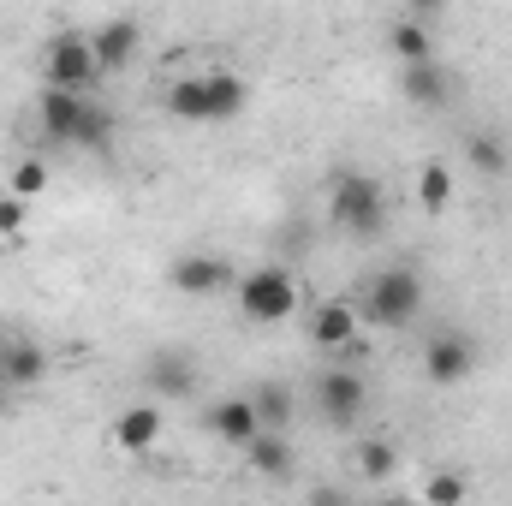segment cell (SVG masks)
<instances>
[{
  "label": "cell",
  "mask_w": 512,
  "mask_h": 506,
  "mask_svg": "<svg viewBox=\"0 0 512 506\" xmlns=\"http://www.w3.org/2000/svg\"><path fill=\"white\" fill-rule=\"evenodd\" d=\"M465 155H471V167H477L483 179H507V173H512V149L495 137V131H471Z\"/></svg>",
  "instance_id": "d6986e66"
},
{
  "label": "cell",
  "mask_w": 512,
  "mask_h": 506,
  "mask_svg": "<svg viewBox=\"0 0 512 506\" xmlns=\"http://www.w3.org/2000/svg\"><path fill=\"white\" fill-rule=\"evenodd\" d=\"M42 84H54V90H96L102 84V66H96V48H90V36H54L48 42V54H42Z\"/></svg>",
  "instance_id": "5b68a950"
},
{
  "label": "cell",
  "mask_w": 512,
  "mask_h": 506,
  "mask_svg": "<svg viewBox=\"0 0 512 506\" xmlns=\"http://www.w3.org/2000/svg\"><path fill=\"white\" fill-rule=\"evenodd\" d=\"M6 405H12V381L0 376V417H6Z\"/></svg>",
  "instance_id": "4316f807"
},
{
  "label": "cell",
  "mask_w": 512,
  "mask_h": 506,
  "mask_svg": "<svg viewBox=\"0 0 512 506\" xmlns=\"http://www.w3.org/2000/svg\"><path fill=\"white\" fill-rule=\"evenodd\" d=\"M143 381H149V393H161V399H191V393H197V370H191L185 352H155L149 370H143Z\"/></svg>",
  "instance_id": "9a60e30c"
},
{
  "label": "cell",
  "mask_w": 512,
  "mask_h": 506,
  "mask_svg": "<svg viewBox=\"0 0 512 506\" xmlns=\"http://www.w3.org/2000/svg\"><path fill=\"white\" fill-rule=\"evenodd\" d=\"M90 96L84 90H54V84H42V102H36V120H42V131L54 137V143H78V131H84V120H90Z\"/></svg>",
  "instance_id": "30bf717a"
},
{
  "label": "cell",
  "mask_w": 512,
  "mask_h": 506,
  "mask_svg": "<svg viewBox=\"0 0 512 506\" xmlns=\"http://www.w3.org/2000/svg\"><path fill=\"white\" fill-rule=\"evenodd\" d=\"M256 417L268 423V429H286L292 423V411H298V393L286 387V381H256Z\"/></svg>",
  "instance_id": "ffe728a7"
},
{
  "label": "cell",
  "mask_w": 512,
  "mask_h": 506,
  "mask_svg": "<svg viewBox=\"0 0 512 506\" xmlns=\"http://www.w3.org/2000/svg\"><path fill=\"white\" fill-rule=\"evenodd\" d=\"M477 370V346L465 340V334H435L429 346H423V376L435 381V387H459V381Z\"/></svg>",
  "instance_id": "8fae6325"
},
{
  "label": "cell",
  "mask_w": 512,
  "mask_h": 506,
  "mask_svg": "<svg viewBox=\"0 0 512 506\" xmlns=\"http://www.w3.org/2000/svg\"><path fill=\"white\" fill-rule=\"evenodd\" d=\"M417 209L423 215H447L453 209V173H447V161H423L417 167Z\"/></svg>",
  "instance_id": "ac0fdd59"
},
{
  "label": "cell",
  "mask_w": 512,
  "mask_h": 506,
  "mask_svg": "<svg viewBox=\"0 0 512 506\" xmlns=\"http://www.w3.org/2000/svg\"><path fill=\"white\" fill-rule=\"evenodd\" d=\"M352 459H358V477H370V483H382V477L399 471V447L393 441H358Z\"/></svg>",
  "instance_id": "7402d4cb"
},
{
  "label": "cell",
  "mask_w": 512,
  "mask_h": 506,
  "mask_svg": "<svg viewBox=\"0 0 512 506\" xmlns=\"http://www.w3.org/2000/svg\"><path fill=\"white\" fill-rule=\"evenodd\" d=\"M0 376L12 381V387H36V381L48 376V352H42L36 340H6V352H0Z\"/></svg>",
  "instance_id": "e0dca14e"
},
{
  "label": "cell",
  "mask_w": 512,
  "mask_h": 506,
  "mask_svg": "<svg viewBox=\"0 0 512 506\" xmlns=\"http://www.w3.org/2000/svg\"><path fill=\"white\" fill-rule=\"evenodd\" d=\"M161 435H167V411L155 405V399H143V405H126L120 417H114V447L126 453V459H143V453H155L161 447Z\"/></svg>",
  "instance_id": "ba28073f"
},
{
  "label": "cell",
  "mask_w": 512,
  "mask_h": 506,
  "mask_svg": "<svg viewBox=\"0 0 512 506\" xmlns=\"http://www.w3.org/2000/svg\"><path fill=\"white\" fill-rule=\"evenodd\" d=\"M328 221L340 227V233H352V239H376L387 227V191L376 173H364V167H352V173H340L334 179V191H328Z\"/></svg>",
  "instance_id": "7a4b0ae2"
},
{
  "label": "cell",
  "mask_w": 512,
  "mask_h": 506,
  "mask_svg": "<svg viewBox=\"0 0 512 506\" xmlns=\"http://www.w3.org/2000/svg\"><path fill=\"white\" fill-rule=\"evenodd\" d=\"M358 316H364L370 328H411V322L423 316V274H417L411 262L382 268V274L364 286V304H358Z\"/></svg>",
  "instance_id": "3957f363"
},
{
  "label": "cell",
  "mask_w": 512,
  "mask_h": 506,
  "mask_svg": "<svg viewBox=\"0 0 512 506\" xmlns=\"http://www.w3.org/2000/svg\"><path fill=\"white\" fill-rule=\"evenodd\" d=\"M239 274H233V262L215 251H185L167 262V286L173 292H185V298H215V292H227Z\"/></svg>",
  "instance_id": "52a82bcc"
},
{
  "label": "cell",
  "mask_w": 512,
  "mask_h": 506,
  "mask_svg": "<svg viewBox=\"0 0 512 506\" xmlns=\"http://www.w3.org/2000/svg\"><path fill=\"white\" fill-rule=\"evenodd\" d=\"M387 54H393L399 66H411V60H435V42H429V30H423L417 18H405V24L387 30Z\"/></svg>",
  "instance_id": "44dd1931"
},
{
  "label": "cell",
  "mask_w": 512,
  "mask_h": 506,
  "mask_svg": "<svg viewBox=\"0 0 512 506\" xmlns=\"http://www.w3.org/2000/svg\"><path fill=\"white\" fill-rule=\"evenodd\" d=\"M24 227H30V197L0 191V239H24Z\"/></svg>",
  "instance_id": "cb8c5ba5"
},
{
  "label": "cell",
  "mask_w": 512,
  "mask_h": 506,
  "mask_svg": "<svg viewBox=\"0 0 512 506\" xmlns=\"http://www.w3.org/2000/svg\"><path fill=\"white\" fill-rule=\"evenodd\" d=\"M423 501H465V477H453V471H435V477L423 483Z\"/></svg>",
  "instance_id": "d4e9b609"
},
{
  "label": "cell",
  "mask_w": 512,
  "mask_h": 506,
  "mask_svg": "<svg viewBox=\"0 0 512 506\" xmlns=\"http://www.w3.org/2000/svg\"><path fill=\"white\" fill-rule=\"evenodd\" d=\"M48 179H54L48 161H42V155H24V161H12V173H6V191H18V197L36 203V197L48 191Z\"/></svg>",
  "instance_id": "603a6c76"
},
{
  "label": "cell",
  "mask_w": 512,
  "mask_h": 506,
  "mask_svg": "<svg viewBox=\"0 0 512 506\" xmlns=\"http://www.w3.org/2000/svg\"><path fill=\"white\" fill-rule=\"evenodd\" d=\"M0 352H6V334H0Z\"/></svg>",
  "instance_id": "83f0119b"
},
{
  "label": "cell",
  "mask_w": 512,
  "mask_h": 506,
  "mask_svg": "<svg viewBox=\"0 0 512 506\" xmlns=\"http://www.w3.org/2000/svg\"><path fill=\"white\" fill-rule=\"evenodd\" d=\"M137 42H143V30H137V18H108V24H96V36H90V48H96V66H102V78H114V72H126L131 60H137Z\"/></svg>",
  "instance_id": "4fadbf2b"
},
{
  "label": "cell",
  "mask_w": 512,
  "mask_h": 506,
  "mask_svg": "<svg viewBox=\"0 0 512 506\" xmlns=\"http://www.w3.org/2000/svg\"><path fill=\"white\" fill-rule=\"evenodd\" d=\"M233 286H239V310H245V322L274 328V322H286V316L298 310V280H292L286 268H274V262L245 268Z\"/></svg>",
  "instance_id": "277c9868"
},
{
  "label": "cell",
  "mask_w": 512,
  "mask_h": 506,
  "mask_svg": "<svg viewBox=\"0 0 512 506\" xmlns=\"http://www.w3.org/2000/svg\"><path fill=\"white\" fill-rule=\"evenodd\" d=\"M399 96H405L411 108H447L453 72L435 66V60H411V66H399Z\"/></svg>",
  "instance_id": "5bb4252c"
},
{
  "label": "cell",
  "mask_w": 512,
  "mask_h": 506,
  "mask_svg": "<svg viewBox=\"0 0 512 506\" xmlns=\"http://www.w3.org/2000/svg\"><path fill=\"white\" fill-rule=\"evenodd\" d=\"M203 429H209L215 441H227V447H245L256 429H262L256 399H251V393H227V399H215V405L203 411Z\"/></svg>",
  "instance_id": "7c38bea8"
},
{
  "label": "cell",
  "mask_w": 512,
  "mask_h": 506,
  "mask_svg": "<svg viewBox=\"0 0 512 506\" xmlns=\"http://www.w3.org/2000/svg\"><path fill=\"white\" fill-rule=\"evenodd\" d=\"M358 328H364V316H358L352 298H322V304L310 310V340H316V352H352V346H358Z\"/></svg>",
  "instance_id": "9c48e42d"
},
{
  "label": "cell",
  "mask_w": 512,
  "mask_h": 506,
  "mask_svg": "<svg viewBox=\"0 0 512 506\" xmlns=\"http://www.w3.org/2000/svg\"><path fill=\"white\" fill-rule=\"evenodd\" d=\"M447 6H453V0H411V12H417V18H429V12H447Z\"/></svg>",
  "instance_id": "484cf974"
},
{
  "label": "cell",
  "mask_w": 512,
  "mask_h": 506,
  "mask_svg": "<svg viewBox=\"0 0 512 506\" xmlns=\"http://www.w3.org/2000/svg\"><path fill=\"white\" fill-rule=\"evenodd\" d=\"M239 453L251 459L262 477H286V471H292V441H286V429H268V423H262Z\"/></svg>",
  "instance_id": "2e32d148"
},
{
  "label": "cell",
  "mask_w": 512,
  "mask_h": 506,
  "mask_svg": "<svg viewBox=\"0 0 512 506\" xmlns=\"http://www.w3.org/2000/svg\"><path fill=\"white\" fill-rule=\"evenodd\" d=\"M364 405H370V387H364L358 370L334 364V370H322V376H316V411H322V423H328V429H352V423L364 417Z\"/></svg>",
  "instance_id": "8992f818"
},
{
  "label": "cell",
  "mask_w": 512,
  "mask_h": 506,
  "mask_svg": "<svg viewBox=\"0 0 512 506\" xmlns=\"http://www.w3.org/2000/svg\"><path fill=\"white\" fill-rule=\"evenodd\" d=\"M245 102H251L245 78H233V72H185L161 90V108L185 126H227L245 114Z\"/></svg>",
  "instance_id": "6da1fadb"
}]
</instances>
